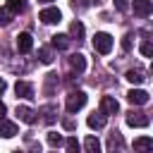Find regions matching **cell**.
I'll use <instances>...</instances> for the list:
<instances>
[{"label": "cell", "mask_w": 153, "mask_h": 153, "mask_svg": "<svg viewBox=\"0 0 153 153\" xmlns=\"http://www.w3.org/2000/svg\"><path fill=\"white\" fill-rule=\"evenodd\" d=\"M12 14H19L24 7H26V0H7V5H5Z\"/></svg>", "instance_id": "obj_20"}, {"label": "cell", "mask_w": 153, "mask_h": 153, "mask_svg": "<svg viewBox=\"0 0 153 153\" xmlns=\"http://www.w3.org/2000/svg\"><path fill=\"white\" fill-rule=\"evenodd\" d=\"M127 100H129L131 105H146V103H148V93H146L143 88H131V91L127 93Z\"/></svg>", "instance_id": "obj_5"}, {"label": "cell", "mask_w": 153, "mask_h": 153, "mask_svg": "<svg viewBox=\"0 0 153 153\" xmlns=\"http://www.w3.org/2000/svg\"><path fill=\"white\" fill-rule=\"evenodd\" d=\"M141 53H143L146 57H151V55H153V43H151V41H143V43H141Z\"/></svg>", "instance_id": "obj_26"}, {"label": "cell", "mask_w": 153, "mask_h": 153, "mask_svg": "<svg viewBox=\"0 0 153 153\" xmlns=\"http://www.w3.org/2000/svg\"><path fill=\"white\" fill-rule=\"evenodd\" d=\"M12 153H24V151H12Z\"/></svg>", "instance_id": "obj_34"}, {"label": "cell", "mask_w": 153, "mask_h": 153, "mask_svg": "<svg viewBox=\"0 0 153 153\" xmlns=\"http://www.w3.org/2000/svg\"><path fill=\"white\" fill-rule=\"evenodd\" d=\"M12 22V12L7 7H0V26H7Z\"/></svg>", "instance_id": "obj_25"}, {"label": "cell", "mask_w": 153, "mask_h": 153, "mask_svg": "<svg viewBox=\"0 0 153 153\" xmlns=\"http://www.w3.org/2000/svg\"><path fill=\"white\" fill-rule=\"evenodd\" d=\"M38 60H41L43 65H50V62H53V50H50V48H41V50H38Z\"/></svg>", "instance_id": "obj_22"}, {"label": "cell", "mask_w": 153, "mask_h": 153, "mask_svg": "<svg viewBox=\"0 0 153 153\" xmlns=\"http://www.w3.org/2000/svg\"><path fill=\"white\" fill-rule=\"evenodd\" d=\"M122 48H124V50H129V48H131V33H127V36L122 38Z\"/></svg>", "instance_id": "obj_28"}, {"label": "cell", "mask_w": 153, "mask_h": 153, "mask_svg": "<svg viewBox=\"0 0 153 153\" xmlns=\"http://www.w3.org/2000/svg\"><path fill=\"white\" fill-rule=\"evenodd\" d=\"M115 7H117V10H122V12H124V10H127V7H129V0H115Z\"/></svg>", "instance_id": "obj_29"}, {"label": "cell", "mask_w": 153, "mask_h": 153, "mask_svg": "<svg viewBox=\"0 0 153 153\" xmlns=\"http://www.w3.org/2000/svg\"><path fill=\"white\" fill-rule=\"evenodd\" d=\"M84 153H103L100 151V141L96 136H86L84 139Z\"/></svg>", "instance_id": "obj_17"}, {"label": "cell", "mask_w": 153, "mask_h": 153, "mask_svg": "<svg viewBox=\"0 0 153 153\" xmlns=\"http://www.w3.org/2000/svg\"><path fill=\"white\" fill-rule=\"evenodd\" d=\"M69 2H72V7H74V10H86V7L96 5L98 0H69Z\"/></svg>", "instance_id": "obj_24"}, {"label": "cell", "mask_w": 153, "mask_h": 153, "mask_svg": "<svg viewBox=\"0 0 153 153\" xmlns=\"http://www.w3.org/2000/svg\"><path fill=\"white\" fill-rule=\"evenodd\" d=\"M69 38H84V24L81 22H72V26H69Z\"/></svg>", "instance_id": "obj_19"}, {"label": "cell", "mask_w": 153, "mask_h": 153, "mask_svg": "<svg viewBox=\"0 0 153 153\" xmlns=\"http://www.w3.org/2000/svg\"><path fill=\"white\" fill-rule=\"evenodd\" d=\"M86 122H88V127H91V129H103V127H105V122H108V115L98 110V112H91Z\"/></svg>", "instance_id": "obj_9"}, {"label": "cell", "mask_w": 153, "mask_h": 153, "mask_svg": "<svg viewBox=\"0 0 153 153\" xmlns=\"http://www.w3.org/2000/svg\"><path fill=\"white\" fill-rule=\"evenodd\" d=\"M131 5H134V14L136 17H148L151 10H153V2L151 0H134Z\"/></svg>", "instance_id": "obj_10"}, {"label": "cell", "mask_w": 153, "mask_h": 153, "mask_svg": "<svg viewBox=\"0 0 153 153\" xmlns=\"http://www.w3.org/2000/svg\"><path fill=\"white\" fill-rule=\"evenodd\" d=\"M14 134H17V124L2 117V120H0V136H2V139H12Z\"/></svg>", "instance_id": "obj_16"}, {"label": "cell", "mask_w": 153, "mask_h": 153, "mask_svg": "<svg viewBox=\"0 0 153 153\" xmlns=\"http://www.w3.org/2000/svg\"><path fill=\"white\" fill-rule=\"evenodd\" d=\"M14 93L19 98H33V86L29 81H17L14 84Z\"/></svg>", "instance_id": "obj_15"}, {"label": "cell", "mask_w": 153, "mask_h": 153, "mask_svg": "<svg viewBox=\"0 0 153 153\" xmlns=\"http://www.w3.org/2000/svg\"><path fill=\"white\" fill-rule=\"evenodd\" d=\"M5 88H7V81H5V79H2V76H0V93H2V91H5Z\"/></svg>", "instance_id": "obj_32"}, {"label": "cell", "mask_w": 153, "mask_h": 153, "mask_svg": "<svg viewBox=\"0 0 153 153\" xmlns=\"http://www.w3.org/2000/svg\"><path fill=\"white\" fill-rule=\"evenodd\" d=\"M31 48H33V38H31V33H26V31L19 33V36H17V50H19V53H29Z\"/></svg>", "instance_id": "obj_11"}, {"label": "cell", "mask_w": 153, "mask_h": 153, "mask_svg": "<svg viewBox=\"0 0 153 153\" xmlns=\"http://www.w3.org/2000/svg\"><path fill=\"white\" fill-rule=\"evenodd\" d=\"M117 110H120L117 98H112V96H103V98H100V112H105V115H115Z\"/></svg>", "instance_id": "obj_6"}, {"label": "cell", "mask_w": 153, "mask_h": 153, "mask_svg": "<svg viewBox=\"0 0 153 153\" xmlns=\"http://www.w3.org/2000/svg\"><path fill=\"white\" fill-rule=\"evenodd\" d=\"M134 151L136 153H151L153 151V139L151 136H139L134 141Z\"/></svg>", "instance_id": "obj_13"}, {"label": "cell", "mask_w": 153, "mask_h": 153, "mask_svg": "<svg viewBox=\"0 0 153 153\" xmlns=\"http://www.w3.org/2000/svg\"><path fill=\"white\" fill-rule=\"evenodd\" d=\"M31 153H41V143H31Z\"/></svg>", "instance_id": "obj_31"}, {"label": "cell", "mask_w": 153, "mask_h": 153, "mask_svg": "<svg viewBox=\"0 0 153 153\" xmlns=\"http://www.w3.org/2000/svg\"><path fill=\"white\" fill-rule=\"evenodd\" d=\"M127 124H129V127H148L151 120H148V115L141 112V110H129V112H127Z\"/></svg>", "instance_id": "obj_3"}, {"label": "cell", "mask_w": 153, "mask_h": 153, "mask_svg": "<svg viewBox=\"0 0 153 153\" xmlns=\"http://www.w3.org/2000/svg\"><path fill=\"white\" fill-rule=\"evenodd\" d=\"M127 81H131V84H143V81H146V72H143V69H129V72H127Z\"/></svg>", "instance_id": "obj_18"}, {"label": "cell", "mask_w": 153, "mask_h": 153, "mask_svg": "<svg viewBox=\"0 0 153 153\" xmlns=\"http://www.w3.org/2000/svg\"><path fill=\"white\" fill-rule=\"evenodd\" d=\"M17 117H19L24 124H33V122H36V112H33L29 105H17Z\"/></svg>", "instance_id": "obj_8"}, {"label": "cell", "mask_w": 153, "mask_h": 153, "mask_svg": "<svg viewBox=\"0 0 153 153\" xmlns=\"http://www.w3.org/2000/svg\"><path fill=\"white\" fill-rule=\"evenodd\" d=\"M65 146H67V153H81V146H79L76 136H69V139L65 141Z\"/></svg>", "instance_id": "obj_21"}, {"label": "cell", "mask_w": 153, "mask_h": 153, "mask_svg": "<svg viewBox=\"0 0 153 153\" xmlns=\"http://www.w3.org/2000/svg\"><path fill=\"white\" fill-rule=\"evenodd\" d=\"M62 124H65V129H74V122L72 120H62Z\"/></svg>", "instance_id": "obj_30"}, {"label": "cell", "mask_w": 153, "mask_h": 153, "mask_svg": "<svg viewBox=\"0 0 153 153\" xmlns=\"http://www.w3.org/2000/svg\"><path fill=\"white\" fill-rule=\"evenodd\" d=\"M5 112H7V108H5V103L0 100V120H2V115H5Z\"/></svg>", "instance_id": "obj_33"}, {"label": "cell", "mask_w": 153, "mask_h": 153, "mask_svg": "<svg viewBox=\"0 0 153 153\" xmlns=\"http://www.w3.org/2000/svg\"><path fill=\"white\" fill-rule=\"evenodd\" d=\"M48 143H50L53 148H57V146H62V143H65V139H62L57 131H50V134H48Z\"/></svg>", "instance_id": "obj_23"}, {"label": "cell", "mask_w": 153, "mask_h": 153, "mask_svg": "<svg viewBox=\"0 0 153 153\" xmlns=\"http://www.w3.org/2000/svg\"><path fill=\"white\" fill-rule=\"evenodd\" d=\"M69 43H72V38H69L67 33H55V36H53V41H50V45H53L55 50H67V48H69Z\"/></svg>", "instance_id": "obj_14"}, {"label": "cell", "mask_w": 153, "mask_h": 153, "mask_svg": "<svg viewBox=\"0 0 153 153\" xmlns=\"http://www.w3.org/2000/svg\"><path fill=\"white\" fill-rule=\"evenodd\" d=\"M43 112H45V117H43L45 122H53V120H55V108H53V105H48V108H43Z\"/></svg>", "instance_id": "obj_27"}, {"label": "cell", "mask_w": 153, "mask_h": 153, "mask_svg": "<svg viewBox=\"0 0 153 153\" xmlns=\"http://www.w3.org/2000/svg\"><path fill=\"white\" fill-rule=\"evenodd\" d=\"M124 148V141H122V134L120 131H112L108 136V153H122Z\"/></svg>", "instance_id": "obj_7"}, {"label": "cell", "mask_w": 153, "mask_h": 153, "mask_svg": "<svg viewBox=\"0 0 153 153\" xmlns=\"http://www.w3.org/2000/svg\"><path fill=\"white\" fill-rule=\"evenodd\" d=\"M93 48H96V53L108 55V53L112 50V36L105 33V31H98V33L93 36Z\"/></svg>", "instance_id": "obj_1"}, {"label": "cell", "mask_w": 153, "mask_h": 153, "mask_svg": "<svg viewBox=\"0 0 153 153\" xmlns=\"http://www.w3.org/2000/svg\"><path fill=\"white\" fill-rule=\"evenodd\" d=\"M69 67H72V72L81 74V72L86 69V57H84L81 53H74V55H69Z\"/></svg>", "instance_id": "obj_12"}, {"label": "cell", "mask_w": 153, "mask_h": 153, "mask_svg": "<svg viewBox=\"0 0 153 153\" xmlns=\"http://www.w3.org/2000/svg\"><path fill=\"white\" fill-rule=\"evenodd\" d=\"M84 105H86V93H84V91H72V93L67 96V100H65L67 112H76V110H81Z\"/></svg>", "instance_id": "obj_2"}, {"label": "cell", "mask_w": 153, "mask_h": 153, "mask_svg": "<svg viewBox=\"0 0 153 153\" xmlns=\"http://www.w3.org/2000/svg\"><path fill=\"white\" fill-rule=\"evenodd\" d=\"M38 19H41L43 24H57V22L62 19V14H60V10H57V7H45V10H41Z\"/></svg>", "instance_id": "obj_4"}, {"label": "cell", "mask_w": 153, "mask_h": 153, "mask_svg": "<svg viewBox=\"0 0 153 153\" xmlns=\"http://www.w3.org/2000/svg\"><path fill=\"white\" fill-rule=\"evenodd\" d=\"M41 2H50V0H41Z\"/></svg>", "instance_id": "obj_35"}]
</instances>
